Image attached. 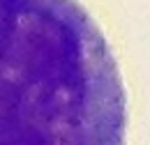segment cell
Returning <instances> with one entry per match:
<instances>
[{"mask_svg":"<svg viewBox=\"0 0 150 145\" xmlns=\"http://www.w3.org/2000/svg\"><path fill=\"white\" fill-rule=\"evenodd\" d=\"M127 94L79 0H0V145H125Z\"/></svg>","mask_w":150,"mask_h":145,"instance_id":"1","label":"cell"}]
</instances>
